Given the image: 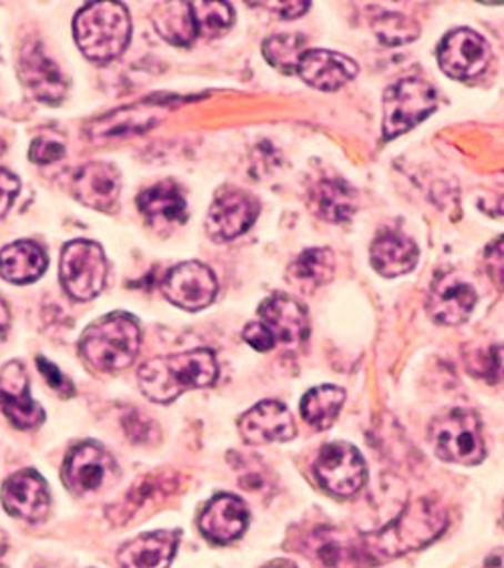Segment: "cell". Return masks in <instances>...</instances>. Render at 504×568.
<instances>
[{"label": "cell", "mask_w": 504, "mask_h": 568, "mask_svg": "<svg viewBox=\"0 0 504 568\" xmlns=\"http://www.w3.org/2000/svg\"><path fill=\"white\" fill-rule=\"evenodd\" d=\"M259 317L264 327L273 333L276 343L299 345L308 339V311L291 296H269L259 308Z\"/></svg>", "instance_id": "ffe728a7"}, {"label": "cell", "mask_w": 504, "mask_h": 568, "mask_svg": "<svg viewBox=\"0 0 504 568\" xmlns=\"http://www.w3.org/2000/svg\"><path fill=\"white\" fill-rule=\"evenodd\" d=\"M108 278L105 254L98 242L73 241L61 252V283L75 301H91Z\"/></svg>", "instance_id": "52a82bcc"}, {"label": "cell", "mask_w": 504, "mask_h": 568, "mask_svg": "<svg viewBox=\"0 0 504 568\" xmlns=\"http://www.w3.org/2000/svg\"><path fill=\"white\" fill-rule=\"evenodd\" d=\"M120 174L103 162L83 165L73 178V194L81 204L99 212H111L120 197Z\"/></svg>", "instance_id": "44dd1931"}, {"label": "cell", "mask_w": 504, "mask_h": 568, "mask_svg": "<svg viewBox=\"0 0 504 568\" xmlns=\"http://www.w3.org/2000/svg\"><path fill=\"white\" fill-rule=\"evenodd\" d=\"M333 273L335 258L330 248L305 251L289 268L293 283L299 284L301 288H317L321 284L330 283Z\"/></svg>", "instance_id": "f546056e"}, {"label": "cell", "mask_w": 504, "mask_h": 568, "mask_svg": "<svg viewBox=\"0 0 504 568\" xmlns=\"http://www.w3.org/2000/svg\"><path fill=\"white\" fill-rule=\"evenodd\" d=\"M47 271V254L31 241L12 242L0 251V276L14 284L34 283Z\"/></svg>", "instance_id": "d4e9b609"}, {"label": "cell", "mask_w": 504, "mask_h": 568, "mask_svg": "<svg viewBox=\"0 0 504 568\" xmlns=\"http://www.w3.org/2000/svg\"><path fill=\"white\" fill-rule=\"evenodd\" d=\"M372 264L385 278L412 273L417 264L416 242L395 230H384L373 241Z\"/></svg>", "instance_id": "603a6c76"}, {"label": "cell", "mask_w": 504, "mask_h": 568, "mask_svg": "<svg viewBox=\"0 0 504 568\" xmlns=\"http://www.w3.org/2000/svg\"><path fill=\"white\" fill-rule=\"evenodd\" d=\"M242 437L246 444H274L289 442L296 434L291 412L281 402L266 399L251 407L239 422Z\"/></svg>", "instance_id": "e0dca14e"}, {"label": "cell", "mask_w": 504, "mask_h": 568, "mask_svg": "<svg viewBox=\"0 0 504 568\" xmlns=\"http://www.w3.org/2000/svg\"><path fill=\"white\" fill-rule=\"evenodd\" d=\"M261 204L251 192L241 187H222L206 219L210 239L216 242H229L239 239L259 219Z\"/></svg>", "instance_id": "9c48e42d"}, {"label": "cell", "mask_w": 504, "mask_h": 568, "mask_svg": "<svg viewBox=\"0 0 504 568\" xmlns=\"http://www.w3.org/2000/svg\"><path fill=\"white\" fill-rule=\"evenodd\" d=\"M73 33L83 55L95 63H108L130 43V11L121 2H89L78 12Z\"/></svg>", "instance_id": "3957f363"}, {"label": "cell", "mask_w": 504, "mask_h": 568, "mask_svg": "<svg viewBox=\"0 0 504 568\" xmlns=\"http://www.w3.org/2000/svg\"><path fill=\"white\" fill-rule=\"evenodd\" d=\"M142 333L130 315H108L83 333L79 351L93 369L103 373L123 372L132 365L140 351Z\"/></svg>", "instance_id": "277c9868"}, {"label": "cell", "mask_w": 504, "mask_h": 568, "mask_svg": "<svg viewBox=\"0 0 504 568\" xmlns=\"http://www.w3.org/2000/svg\"><path fill=\"white\" fill-rule=\"evenodd\" d=\"M200 532L216 545H229L236 540L249 526V510L241 498L220 494L212 498L200 514Z\"/></svg>", "instance_id": "ac0fdd59"}, {"label": "cell", "mask_w": 504, "mask_h": 568, "mask_svg": "<svg viewBox=\"0 0 504 568\" xmlns=\"http://www.w3.org/2000/svg\"><path fill=\"white\" fill-rule=\"evenodd\" d=\"M19 77L27 91L41 103L57 105L67 95V79L39 43H29L19 57Z\"/></svg>", "instance_id": "9a60e30c"}, {"label": "cell", "mask_w": 504, "mask_h": 568, "mask_svg": "<svg viewBox=\"0 0 504 568\" xmlns=\"http://www.w3.org/2000/svg\"><path fill=\"white\" fill-rule=\"evenodd\" d=\"M315 476L327 493L337 498H351L367 480V468L362 454L345 442L327 444L319 452Z\"/></svg>", "instance_id": "ba28073f"}, {"label": "cell", "mask_w": 504, "mask_h": 568, "mask_svg": "<svg viewBox=\"0 0 504 568\" xmlns=\"http://www.w3.org/2000/svg\"><path fill=\"white\" fill-rule=\"evenodd\" d=\"M4 510L29 520V523H43L51 508V496L43 476L39 471L22 470L12 474L9 480L4 481L0 493Z\"/></svg>", "instance_id": "2e32d148"}, {"label": "cell", "mask_w": 504, "mask_h": 568, "mask_svg": "<svg viewBox=\"0 0 504 568\" xmlns=\"http://www.w3.org/2000/svg\"><path fill=\"white\" fill-rule=\"evenodd\" d=\"M164 295L172 305L184 311H202L214 301L219 283L209 266L182 263L165 274Z\"/></svg>", "instance_id": "7c38bea8"}, {"label": "cell", "mask_w": 504, "mask_h": 568, "mask_svg": "<svg viewBox=\"0 0 504 568\" xmlns=\"http://www.w3.org/2000/svg\"><path fill=\"white\" fill-rule=\"evenodd\" d=\"M503 180H504V175H503Z\"/></svg>", "instance_id": "ee69618b"}, {"label": "cell", "mask_w": 504, "mask_h": 568, "mask_svg": "<svg viewBox=\"0 0 504 568\" xmlns=\"http://www.w3.org/2000/svg\"><path fill=\"white\" fill-rule=\"evenodd\" d=\"M430 437L440 458L454 464L474 466L486 456L481 419L468 409H450L436 417L430 427Z\"/></svg>", "instance_id": "5b68a950"}, {"label": "cell", "mask_w": 504, "mask_h": 568, "mask_svg": "<svg viewBox=\"0 0 504 568\" xmlns=\"http://www.w3.org/2000/svg\"><path fill=\"white\" fill-rule=\"evenodd\" d=\"M436 110V91L426 81L407 77L394 83L384 95V138L395 140L397 135L414 130Z\"/></svg>", "instance_id": "8992f818"}, {"label": "cell", "mask_w": 504, "mask_h": 568, "mask_svg": "<svg viewBox=\"0 0 504 568\" xmlns=\"http://www.w3.org/2000/svg\"><path fill=\"white\" fill-rule=\"evenodd\" d=\"M65 155V143L59 142L56 138H47L41 135L31 143V152L29 158L34 164H53L57 160H61Z\"/></svg>", "instance_id": "e575fe53"}, {"label": "cell", "mask_w": 504, "mask_h": 568, "mask_svg": "<svg viewBox=\"0 0 504 568\" xmlns=\"http://www.w3.org/2000/svg\"><path fill=\"white\" fill-rule=\"evenodd\" d=\"M357 69L360 67L350 57L313 49L303 53L296 65V73L311 88L335 91L343 88L345 83H350L351 79L357 75Z\"/></svg>", "instance_id": "d6986e66"}, {"label": "cell", "mask_w": 504, "mask_h": 568, "mask_svg": "<svg viewBox=\"0 0 504 568\" xmlns=\"http://www.w3.org/2000/svg\"><path fill=\"white\" fill-rule=\"evenodd\" d=\"M468 372L486 383L504 379V343H493L484 349L472 351L466 359Z\"/></svg>", "instance_id": "836d02e7"}, {"label": "cell", "mask_w": 504, "mask_h": 568, "mask_svg": "<svg viewBox=\"0 0 504 568\" xmlns=\"http://www.w3.org/2000/svg\"><path fill=\"white\" fill-rule=\"evenodd\" d=\"M491 61V47L471 29H456L439 47L440 69L452 79H474Z\"/></svg>", "instance_id": "8fae6325"}, {"label": "cell", "mask_w": 504, "mask_h": 568, "mask_svg": "<svg viewBox=\"0 0 504 568\" xmlns=\"http://www.w3.org/2000/svg\"><path fill=\"white\" fill-rule=\"evenodd\" d=\"M180 532L158 530L132 538L118 552L120 568H168L174 560Z\"/></svg>", "instance_id": "7402d4cb"}, {"label": "cell", "mask_w": 504, "mask_h": 568, "mask_svg": "<svg viewBox=\"0 0 504 568\" xmlns=\"http://www.w3.org/2000/svg\"><path fill=\"white\" fill-rule=\"evenodd\" d=\"M345 404V392L337 385H321L308 392L301 402V414L317 429H330Z\"/></svg>", "instance_id": "f1b7e54d"}, {"label": "cell", "mask_w": 504, "mask_h": 568, "mask_svg": "<svg viewBox=\"0 0 504 568\" xmlns=\"http://www.w3.org/2000/svg\"><path fill=\"white\" fill-rule=\"evenodd\" d=\"M313 206L321 219L345 222L357 210V197L343 180H323L313 190Z\"/></svg>", "instance_id": "484cf974"}, {"label": "cell", "mask_w": 504, "mask_h": 568, "mask_svg": "<svg viewBox=\"0 0 504 568\" xmlns=\"http://www.w3.org/2000/svg\"><path fill=\"white\" fill-rule=\"evenodd\" d=\"M263 4L285 19H295L309 11V2H263Z\"/></svg>", "instance_id": "ab89813d"}, {"label": "cell", "mask_w": 504, "mask_h": 568, "mask_svg": "<svg viewBox=\"0 0 504 568\" xmlns=\"http://www.w3.org/2000/svg\"><path fill=\"white\" fill-rule=\"evenodd\" d=\"M305 53V39L301 34H276L263 43V55L283 73H296V65Z\"/></svg>", "instance_id": "4dcf8cb0"}, {"label": "cell", "mask_w": 504, "mask_h": 568, "mask_svg": "<svg viewBox=\"0 0 504 568\" xmlns=\"http://www.w3.org/2000/svg\"><path fill=\"white\" fill-rule=\"evenodd\" d=\"M0 409L21 429H33L44 422L41 405L29 395V375L21 361H11L0 369Z\"/></svg>", "instance_id": "5bb4252c"}, {"label": "cell", "mask_w": 504, "mask_h": 568, "mask_svg": "<svg viewBox=\"0 0 504 568\" xmlns=\"http://www.w3.org/2000/svg\"><path fill=\"white\" fill-rule=\"evenodd\" d=\"M219 377V363L210 349L187 351L145 361L138 382L143 395L155 404H170L188 389L210 387Z\"/></svg>", "instance_id": "7a4b0ae2"}, {"label": "cell", "mask_w": 504, "mask_h": 568, "mask_svg": "<svg viewBox=\"0 0 504 568\" xmlns=\"http://www.w3.org/2000/svg\"><path fill=\"white\" fill-rule=\"evenodd\" d=\"M138 206L154 226L182 224L187 220V197L172 180L148 187L138 197Z\"/></svg>", "instance_id": "cb8c5ba5"}, {"label": "cell", "mask_w": 504, "mask_h": 568, "mask_svg": "<svg viewBox=\"0 0 504 568\" xmlns=\"http://www.w3.org/2000/svg\"><path fill=\"white\" fill-rule=\"evenodd\" d=\"M9 325H11V313H9V306L4 305V301L0 298V341L7 337Z\"/></svg>", "instance_id": "60d3db41"}, {"label": "cell", "mask_w": 504, "mask_h": 568, "mask_svg": "<svg viewBox=\"0 0 504 568\" xmlns=\"http://www.w3.org/2000/svg\"><path fill=\"white\" fill-rule=\"evenodd\" d=\"M198 33L219 37L231 29L234 11L229 2H190Z\"/></svg>", "instance_id": "1f68e13d"}, {"label": "cell", "mask_w": 504, "mask_h": 568, "mask_svg": "<svg viewBox=\"0 0 504 568\" xmlns=\"http://www.w3.org/2000/svg\"><path fill=\"white\" fill-rule=\"evenodd\" d=\"M373 33L384 44L400 47V44L412 43L420 37V27L416 21L407 19L397 12H387L377 17L373 22Z\"/></svg>", "instance_id": "d6a6232c"}, {"label": "cell", "mask_w": 504, "mask_h": 568, "mask_svg": "<svg viewBox=\"0 0 504 568\" xmlns=\"http://www.w3.org/2000/svg\"><path fill=\"white\" fill-rule=\"evenodd\" d=\"M484 263H486V268H488V274L494 283L504 286V236L488 246Z\"/></svg>", "instance_id": "74e56055"}, {"label": "cell", "mask_w": 504, "mask_h": 568, "mask_svg": "<svg viewBox=\"0 0 504 568\" xmlns=\"http://www.w3.org/2000/svg\"><path fill=\"white\" fill-rule=\"evenodd\" d=\"M19 178L7 170H0V219L9 212L19 194Z\"/></svg>", "instance_id": "f35d334b"}, {"label": "cell", "mask_w": 504, "mask_h": 568, "mask_svg": "<svg viewBox=\"0 0 504 568\" xmlns=\"http://www.w3.org/2000/svg\"><path fill=\"white\" fill-rule=\"evenodd\" d=\"M264 568H296L295 565L286 562V560H274L271 565H266Z\"/></svg>", "instance_id": "7bdbcfd3"}, {"label": "cell", "mask_w": 504, "mask_h": 568, "mask_svg": "<svg viewBox=\"0 0 504 568\" xmlns=\"http://www.w3.org/2000/svg\"><path fill=\"white\" fill-rule=\"evenodd\" d=\"M37 365H39V369L43 373L44 382L49 383V385L56 389L57 394L63 395V397H71V395H73V392H75V389H73V383L69 382L65 375L59 372L53 363H49L44 357H39Z\"/></svg>", "instance_id": "d590c367"}, {"label": "cell", "mask_w": 504, "mask_h": 568, "mask_svg": "<svg viewBox=\"0 0 504 568\" xmlns=\"http://www.w3.org/2000/svg\"><path fill=\"white\" fill-rule=\"evenodd\" d=\"M118 478V466L105 449L85 442L71 449L63 466V481L78 494L98 493Z\"/></svg>", "instance_id": "30bf717a"}, {"label": "cell", "mask_w": 504, "mask_h": 568, "mask_svg": "<svg viewBox=\"0 0 504 568\" xmlns=\"http://www.w3.org/2000/svg\"><path fill=\"white\" fill-rule=\"evenodd\" d=\"M155 115L145 108H121L95 120L88 128V135L91 140H110L121 138L130 133L142 132L152 125Z\"/></svg>", "instance_id": "83f0119b"}, {"label": "cell", "mask_w": 504, "mask_h": 568, "mask_svg": "<svg viewBox=\"0 0 504 568\" xmlns=\"http://www.w3.org/2000/svg\"><path fill=\"white\" fill-rule=\"evenodd\" d=\"M483 568H504V550H496L484 560Z\"/></svg>", "instance_id": "b9f144b4"}, {"label": "cell", "mask_w": 504, "mask_h": 568, "mask_svg": "<svg viewBox=\"0 0 504 568\" xmlns=\"http://www.w3.org/2000/svg\"><path fill=\"white\" fill-rule=\"evenodd\" d=\"M476 306V291L462 276L440 273L427 295V313L440 325H462Z\"/></svg>", "instance_id": "4fadbf2b"}, {"label": "cell", "mask_w": 504, "mask_h": 568, "mask_svg": "<svg viewBox=\"0 0 504 568\" xmlns=\"http://www.w3.org/2000/svg\"><path fill=\"white\" fill-rule=\"evenodd\" d=\"M448 526L446 510L432 500L407 504L390 525L373 535L363 536L362 555L370 562H385L427 547Z\"/></svg>", "instance_id": "6da1fadb"}, {"label": "cell", "mask_w": 504, "mask_h": 568, "mask_svg": "<svg viewBox=\"0 0 504 568\" xmlns=\"http://www.w3.org/2000/svg\"><path fill=\"white\" fill-rule=\"evenodd\" d=\"M154 24L158 33L172 44H190L198 33L190 2L158 4L154 9Z\"/></svg>", "instance_id": "4316f807"}, {"label": "cell", "mask_w": 504, "mask_h": 568, "mask_svg": "<svg viewBox=\"0 0 504 568\" xmlns=\"http://www.w3.org/2000/svg\"><path fill=\"white\" fill-rule=\"evenodd\" d=\"M242 337L251 345L252 349L256 351H271L276 345L273 333L264 327L261 321L249 323L244 331H242Z\"/></svg>", "instance_id": "8d00e7d4"}]
</instances>
